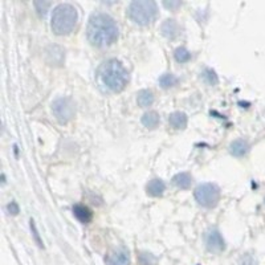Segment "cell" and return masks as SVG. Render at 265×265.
Masks as SVG:
<instances>
[{"label":"cell","mask_w":265,"mask_h":265,"mask_svg":"<svg viewBox=\"0 0 265 265\" xmlns=\"http://www.w3.org/2000/svg\"><path fill=\"white\" fill-rule=\"evenodd\" d=\"M73 214L76 216L77 219L81 222L82 224H88L90 223L92 218H93V214L89 208H88L86 206L82 204H76L73 207Z\"/></svg>","instance_id":"obj_12"},{"label":"cell","mask_w":265,"mask_h":265,"mask_svg":"<svg viewBox=\"0 0 265 265\" xmlns=\"http://www.w3.org/2000/svg\"><path fill=\"white\" fill-rule=\"evenodd\" d=\"M30 230H32V234H34V240H36V242H38V246H40V248H44V246H42V238H40V236H38V228H36V226H34V220H30Z\"/></svg>","instance_id":"obj_20"},{"label":"cell","mask_w":265,"mask_h":265,"mask_svg":"<svg viewBox=\"0 0 265 265\" xmlns=\"http://www.w3.org/2000/svg\"><path fill=\"white\" fill-rule=\"evenodd\" d=\"M142 124L148 129H156L159 124V114L156 112H148L142 117Z\"/></svg>","instance_id":"obj_16"},{"label":"cell","mask_w":265,"mask_h":265,"mask_svg":"<svg viewBox=\"0 0 265 265\" xmlns=\"http://www.w3.org/2000/svg\"><path fill=\"white\" fill-rule=\"evenodd\" d=\"M202 77H203V80H204L208 85H216V84L219 82V78H218L216 73L214 72L212 69H204L203 73H202Z\"/></svg>","instance_id":"obj_19"},{"label":"cell","mask_w":265,"mask_h":265,"mask_svg":"<svg viewBox=\"0 0 265 265\" xmlns=\"http://www.w3.org/2000/svg\"><path fill=\"white\" fill-rule=\"evenodd\" d=\"M34 7L38 8V11L40 12V14H46V10L50 7V3H48V2H36L34 3Z\"/></svg>","instance_id":"obj_21"},{"label":"cell","mask_w":265,"mask_h":265,"mask_svg":"<svg viewBox=\"0 0 265 265\" xmlns=\"http://www.w3.org/2000/svg\"><path fill=\"white\" fill-rule=\"evenodd\" d=\"M100 78L108 89L121 92L129 82V72L118 60H109L100 69Z\"/></svg>","instance_id":"obj_2"},{"label":"cell","mask_w":265,"mask_h":265,"mask_svg":"<svg viewBox=\"0 0 265 265\" xmlns=\"http://www.w3.org/2000/svg\"><path fill=\"white\" fill-rule=\"evenodd\" d=\"M105 262L108 265H129L130 264V254L129 250H126L125 248L117 250L113 254H110L106 256Z\"/></svg>","instance_id":"obj_8"},{"label":"cell","mask_w":265,"mask_h":265,"mask_svg":"<svg viewBox=\"0 0 265 265\" xmlns=\"http://www.w3.org/2000/svg\"><path fill=\"white\" fill-rule=\"evenodd\" d=\"M159 84L163 89H168V88H172L178 84V78L172 73H164L159 77Z\"/></svg>","instance_id":"obj_17"},{"label":"cell","mask_w":265,"mask_h":265,"mask_svg":"<svg viewBox=\"0 0 265 265\" xmlns=\"http://www.w3.org/2000/svg\"><path fill=\"white\" fill-rule=\"evenodd\" d=\"M250 256H246V260L242 262V265H256V262L254 260H248Z\"/></svg>","instance_id":"obj_24"},{"label":"cell","mask_w":265,"mask_h":265,"mask_svg":"<svg viewBox=\"0 0 265 265\" xmlns=\"http://www.w3.org/2000/svg\"><path fill=\"white\" fill-rule=\"evenodd\" d=\"M163 36H166L167 38H175L179 34V24L172 19L166 20L160 26Z\"/></svg>","instance_id":"obj_10"},{"label":"cell","mask_w":265,"mask_h":265,"mask_svg":"<svg viewBox=\"0 0 265 265\" xmlns=\"http://www.w3.org/2000/svg\"><path fill=\"white\" fill-rule=\"evenodd\" d=\"M86 34L93 46L104 48L117 40L118 26L112 16L104 12H96L89 19Z\"/></svg>","instance_id":"obj_1"},{"label":"cell","mask_w":265,"mask_h":265,"mask_svg":"<svg viewBox=\"0 0 265 265\" xmlns=\"http://www.w3.org/2000/svg\"><path fill=\"white\" fill-rule=\"evenodd\" d=\"M8 211L11 212L12 215H16V214L19 212V207H18L15 202H11V203L8 204Z\"/></svg>","instance_id":"obj_23"},{"label":"cell","mask_w":265,"mask_h":265,"mask_svg":"<svg viewBox=\"0 0 265 265\" xmlns=\"http://www.w3.org/2000/svg\"><path fill=\"white\" fill-rule=\"evenodd\" d=\"M158 7L152 0H136L132 2L128 8V15L134 23L140 26H148L156 18Z\"/></svg>","instance_id":"obj_4"},{"label":"cell","mask_w":265,"mask_h":265,"mask_svg":"<svg viewBox=\"0 0 265 265\" xmlns=\"http://www.w3.org/2000/svg\"><path fill=\"white\" fill-rule=\"evenodd\" d=\"M136 101H138V105L140 108H148V106H152V102H154V94H152V90L144 89V90H140L138 93Z\"/></svg>","instance_id":"obj_15"},{"label":"cell","mask_w":265,"mask_h":265,"mask_svg":"<svg viewBox=\"0 0 265 265\" xmlns=\"http://www.w3.org/2000/svg\"><path fill=\"white\" fill-rule=\"evenodd\" d=\"M195 199L206 208H214L220 199V188L214 183H203L195 190Z\"/></svg>","instance_id":"obj_5"},{"label":"cell","mask_w":265,"mask_h":265,"mask_svg":"<svg viewBox=\"0 0 265 265\" xmlns=\"http://www.w3.org/2000/svg\"><path fill=\"white\" fill-rule=\"evenodd\" d=\"M168 122H170V125L174 129H186V126H187V116L184 113H182V112H174L172 114H170Z\"/></svg>","instance_id":"obj_13"},{"label":"cell","mask_w":265,"mask_h":265,"mask_svg":"<svg viewBox=\"0 0 265 265\" xmlns=\"http://www.w3.org/2000/svg\"><path fill=\"white\" fill-rule=\"evenodd\" d=\"M230 152L232 156H246V152H250V144L246 140H234L230 146Z\"/></svg>","instance_id":"obj_9"},{"label":"cell","mask_w":265,"mask_h":265,"mask_svg":"<svg viewBox=\"0 0 265 265\" xmlns=\"http://www.w3.org/2000/svg\"><path fill=\"white\" fill-rule=\"evenodd\" d=\"M52 112L60 124H66L74 116V105L69 98L61 97L52 104Z\"/></svg>","instance_id":"obj_6"},{"label":"cell","mask_w":265,"mask_h":265,"mask_svg":"<svg viewBox=\"0 0 265 265\" xmlns=\"http://www.w3.org/2000/svg\"><path fill=\"white\" fill-rule=\"evenodd\" d=\"M172 183H174L178 188L186 190L188 188L191 183H192V176L188 172H179L172 178Z\"/></svg>","instance_id":"obj_14"},{"label":"cell","mask_w":265,"mask_h":265,"mask_svg":"<svg viewBox=\"0 0 265 265\" xmlns=\"http://www.w3.org/2000/svg\"><path fill=\"white\" fill-rule=\"evenodd\" d=\"M206 246L211 252H222L224 250V240L220 235V232L215 228H211L206 234Z\"/></svg>","instance_id":"obj_7"},{"label":"cell","mask_w":265,"mask_h":265,"mask_svg":"<svg viewBox=\"0 0 265 265\" xmlns=\"http://www.w3.org/2000/svg\"><path fill=\"white\" fill-rule=\"evenodd\" d=\"M77 23V11L72 4H58L52 15V30L56 34H70Z\"/></svg>","instance_id":"obj_3"},{"label":"cell","mask_w":265,"mask_h":265,"mask_svg":"<svg viewBox=\"0 0 265 265\" xmlns=\"http://www.w3.org/2000/svg\"><path fill=\"white\" fill-rule=\"evenodd\" d=\"M174 56H175V60L182 64V62H187V61L191 58V53L186 50L184 46H179V48H176V50H175Z\"/></svg>","instance_id":"obj_18"},{"label":"cell","mask_w":265,"mask_h":265,"mask_svg":"<svg viewBox=\"0 0 265 265\" xmlns=\"http://www.w3.org/2000/svg\"><path fill=\"white\" fill-rule=\"evenodd\" d=\"M163 6L166 8H170V10H176L182 6V2H163Z\"/></svg>","instance_id":"obj_22"},{"label":"cell","mask_w":265,"mask_h":265,"mask_svg":"<svg viewBox=\"0 0 265 265\" xmlns=\"http://www.w3.org/2000/svg\"><path fill=\"white\" fill-rule=\"evenodd\" d=\"M146 190H148V194L150 196H160L166 190V186L163 183L162 179H152L150 182L146 186Z\"/></svg>","instance_id":"obj_11"}]
</instances>
